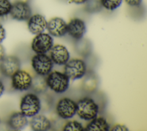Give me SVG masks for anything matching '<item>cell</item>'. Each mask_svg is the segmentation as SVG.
<instances>
[{"label":"cell","mask_w":147,"mask_h":131,"mask_svg":"<svg viewBox=\"0 0 147 131\" xmlns=\"http://www.w3.org/2000/svg\"><path fill=\"white\" fill-rule=\"evenodd\" d=\"M33 69L37 74L47 76L52 70L53 63L46 54H36L31 59Z\"/></svg>","instance_id":"5b68a950"},{"label":"cell","mask_w":147,"mask_h":131,"mask_svg":"<svg viewBox=\"0 0 147 131\" xmlns=\"http://www.w3.org/2000/svg\"><path fill=\"white\" fill-rule=\"evenodd\" d=\"M12 3L10 0H0V17H5L10 14Z\"/></svg>","instance_id":"603a6c76"},{"label":"cell","mask_w":147,"mask_h":131,"mask_svg":"<svg viewBox=\"0 0 147 131\" xmlns=\"http://www.w3.org/2000/svg\"><path fill=\"white\" fill-rule=\"evenodd\" d=\"M84 3L86 11L90 13L98 12L102 8L100 0H87Z\"/></svg>","instance_id":"ffe728a7"},{"label":"cell","mask_w":147,"mask_h":131,"mask_svg":"<svg viewBox=\"0 0 147 131\" xmlns=\"http://www.w3.org/2000/svg\"><path fill=\"white\" fill-rule=\"evenodd\" d=\"M102 8L110 11H113L119 8L123 0H100Z\"/></svg>","instance_id":"44dd1931"},{"label":"cell","mask_w":147,"mask_h":131,"mask_svg":"<svg viewBox=\"0 0 147 131\" xmlns=\"http://www.w3.org/2000/svg\"><path fill=\"white\" fill-rule=\"evenodd\" d=\"M29 125L31 129L34 131H46L52 128L51 121L45 115L38 114L32 117Z\"/></svg>","instance_id":"9a60e30c"},{"label":"cell","mask_w":147,"mask_h":131,"mask_svg":"<svg viewBox=\"0 0 147 131\" xmlns=\"http://www.w3.org/2000/svg\"><path fill=\"white\" fill-rule=\"evenodd\" d=\"M47 29L52 37H63L67 33V23L61 17H52L47 21Z\"/></svg>","instance_id":"8fae6325"},{"label":"cell","mask_w":147,"mask_h":131,"mask_svg":"<svg viewBox=\"0 0 147 131\" xmlns=\"http://www.w3.org/2000/svg\"><path fill=\"white\" fill-rule=\"evenodd\" d=\"M27 21L28 29L33 35L44 32L47 29V21L45 17L41 14H32Z\"/></svg>","instance_id":"5bb4252c"},{"label":"cell","mask_w":147,"mask_h":131,"mask_svg":"<svg viewBox=\"0 0 147 131\" xmlns=\"http://www.w3.org/2000/svg\"><path fill=\"white\" fill-rule=\"evenodd\" d=\"M76 114L82 119L91 121L97 117L99 106L95 101L89 97H84L76 102Z\"/></svg>","instance_id":"6da1fadb"},{"label":"cell","mask_w":147,"mask_h":131,"mask_svg":"<svg viewBox=\"0 0 147 131\" xmlns=\"http://www.w3.org/2000/svg\"><path fill=\"white\" fill-rule=\"evenodd\" d=\"M110 129V126L107 120L103 117H95L91 120L84 130L86 131H108Z\"/></svg>","instance_id":"e0dca14e"},{"label":"cell","mask_w":147,"mask_h":131,"mask_svg":"<svg viewBox=\"0 0 147 131\" xmlns=\"http://www.w3.org/2000/svg\"><path fill=\"white\" fill-rule=\"evenodd\" d=\"M76 102L69 98H63L59 100L56 110L58 116L64 119L72 118L76 113Z\"/></svg>","instance_id":"52a82bcc"},{"label":"cell","mask_w":147,"mask_h":131,"mask_svg":"<svg viewBox=\"0 0 147 131\" xmlns=\"http://www.w3.org/2000/svg\"><path fill=\"white\" fill-rule=\"evenodd\" d=\"M21 112L27 117L38 114L41 108V101L35 93H28L21 99L20 104Z\"/></svg>","instance_id":"7a4b0ae2"},{"label":"cell","mask_w":147,"mask_h":131,"mask_svg":"<svg viewBox=\"0 0 147 131\" xmlns=\"http://www.w3.org/2000/svg\"><path fill=\"white\" fill-rule=\"evenodd\" d=\"M27 117L21 111L13 113L9 117L7 124L9 127L14 130H20L24 129L28 124Z\"/></svg>","instance_id":"2e32d148"},{"label":"cell","mask_w":147,"mask_h":131,"mask_svg":"<svg viewBox=\"0 0 147 131\" xmlns=\"http://www.w3.org/2000/svg\"><path fill=\"white\" fill-rule=\"evenodd\" d=\"M49 57L55 65H64L69 61L70 55L65 46L56 44H53L49 50Z\"/></svg>","instance_id":"4fadbf2b"},{"label":"cell","mask_w":147,"mask_h":131,"mask_svg":"<svg viewBox=\"0 0 147 131\" xmlns=\"http://www.w3.org/2000/svg\"><path fill=\"white\" fill-rule=\"evenodd\" d=\"M113 131H119V130H129L127 126L122 124H117L114 125L111 129Z\"/></svg>","instance_id":"d4e9b609"},{"label":"cell","mask_w":147,"mask_h":131,"mask_svg":"<svg viewBox=\"0 0 147 131\" xmlns=\"http://www.w3.org/2000/svg\"><path fill=\"white\" fill-rule=\"evenodd\" d=\"M6 38V30L3 26L0 24V43L3 42V40Z\"/></svg>","instance_id":"484cf974"},{"label":"cell","mask_w":147,"mask_h":131,"mask_svg":"<svg viewBox=\"0 0 147 131\" xmlns=\"http://www.w3.org/2000/svg\"><path fill=\"white\" fill-rule=\"evenodd\" d=\"M53 45V37L48 33L42 32L36 35L31 43L32 50L36 54H46Z\"/></svg>","instance_id":"8992f818"},{"label":"cell","mask_w":147,"mask_h":131,"mask_svg":"<svg viewBox=\"0 0 147 131\" xmlns=\"http://www.w3.org/2000/svg\"><path fill=\"white\" fill-rule=\"evenodd\" d=\"M124 1L129 6L137 7L141 5L142 0H124Z\"/></svg>","instance_id":"cb8c5ba5"},{"label":"cell","mask_w":147,"mask_h":131,"mask_svg":"<svg viewBox=\"0 0 147 131\" xmlns=\"http://www.w3.org/2000/svg\"><path fill=\"white\" fill-rule=\"evenodd\" d=\"M32 13L30 5L25 1H17L12 3L10 15L11 18L19 21H27Z\"/></svg>","instance_id":"9c48e42d"},{"label":"cell","mask_w":147,"mask_h":131,"mask_svg":"<svg viewBox=\"0 0 147 131\" xmlns=\"http://www.w3.org/2000/svg\"><path fill=\"white\" fill-rule=\"evenodd\" d=\"M86 76L82 83L83 89L87 92H94L98 86V78L96 75L92 72L87 74L86 73Z\"/></svg>","instance_id":"d6986e66"},{"label":"cell","mask_w":147,"mask_h":131,"mask_svg":"<svg viewBox=\"0 0 147 131\" xmlns=\"http://www.w3.org/2000/svg\"><path fill=\"white\" fill-rule=\"evenodd\" d=\"M30 88L34 92L37 93L45 92L48 88L46 78L44 76L36 74L32 77Z\"/></svg>","instance_id":"ac0fdd59"},{"label":"cell","mask_w":147,"mask_h":131,"mask_svg":"<svg viewBox=\"0 0 147 131\" xmlns=\"http://www.w3.org/2000/svg\"><path fill=\"white\" fill-rule=\"evenodd\" d=\"M69 1L74 3H75L77 5H80V4L84 3L87 0H69Z\"/></svg>","instance_id":"83f0119b"},{"label":"cell","mask_w":147,"mask_h":131,"mask_svg":"<svg viewBox=\"0 0 147 131\" xmlns=\"http://www.w3.org/2000/svg\"><path fill=\"white\" fill-rule=\"evenodd\" d=\"M64 73L72 80L80 79L87 73L86 63L81 59H69L64 65Z\"/></svg>","instance_id":"277c9868"},{"label":"cell","mask_w":147,"mask_h":131,"mask_svg":"<svg viewBox=\"0 0 147 131\" xmlns=\"http://www.w3.org/2000/svg\"><path fill=\"white\" fill-rule=\"evenodd\" d=\"M11 78V86L16 91L22 92L29 89L31 87L32 77L24 70H18Z\"/></svg>","instance_id":"ba28073f"},{"label":"cell","mask_w":147,"mask_h":131,"mask_svg":"<svg viewBox=\"0 0 147 131\" xmlns=\"http://www.w3.org/2000/svg\"><path fill=\"white\" fill-rule=\"evenodd\" d=\"M86 31V24L84 21L80 18L74 17L67 23V33L76 40L83 38Z\"/></svg>","instance_id":"7c38bea8"},{"label":"cell","mask_w":147,"mask_h":131,"mask_svg":"<svg viewBox=\"0 0 147 131\" xmlns=\"http://www.w3.org/2000/svg\"><path fill=\"white\" fill-rule=\"evenodd\" d=\"M20 68L21 62L14 55L5 56L0 61V72L6 77H11Z\"/></svg>","instance_id":"30bf717a"},{"label":"cell","mask_w":147,"mask_h":131,"mask_svg":"<svg viewBox=\"0 0 147 131\" xmlns=\"http://www.w3.org/2000/svg\"><path fill=\"white\" fill-rule=\"evenodd\" d=\"M69 80L64 73L56 70L51 71L46 78L48 87L57 93H64L68 89Z\"/></svg>","instance_id":"3957f363"},{"label":"cell","mask_w":147,"mask_h":131,"mask_svg":"<svg viewBox=\"0 0 147 131\" xmlns=\"http://www.w3.org/2000/svg\"><path fill=\"white\" fill-rule=\"evenodd\" d=\"M5 56V51L3 46L0 43V61Z\"/></svg>","instance_id":"4316f807"},{"label":"cell","mask_w":147,"mask_h":131,"mask_svg":"<svg viewBox=\"0 0 147 131\" xmlns=\"http://www.w3.org/2000/svg\"><path fill=\"white\" fill-rule=\"evenodd\" d=\"M63 129L65 131H83L84 128L80 122L74 120L67 122Z\"/></svg>","instance_id":"7402d4cb"},{"label":"cell","mask_w":147,"mask_h":131,"mask_svg":"<svg viewBox=\"0 0 147 131\" xmlns=\"http://www.w3.org/2000/svg\"><path fill=\"white\" fill-rule=\"evenodd\" d=\"M4 91H5L4 85L3 83L1 81H0V96L2 95V94L4 92Z\"/></svg>","instance_id":"f1b7e54d"}]
</instances>
